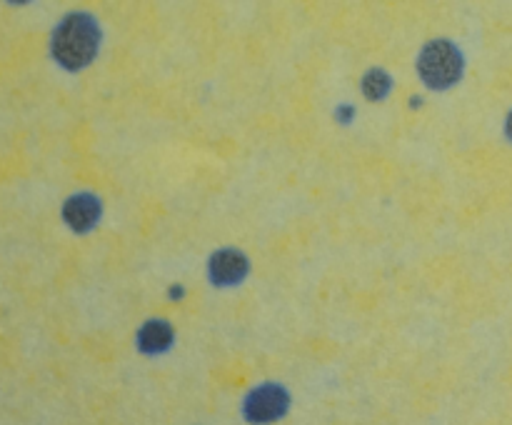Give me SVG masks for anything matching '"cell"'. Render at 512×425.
<instances>
[{
  "instance_id": "6da1fadb",
  "label": "cell",
  "mask_w": 512,
  "mask_h": 425,
  "mask_svg": "<svg viewBox=\"0 0 512 425\" xmlns=\"http://www.w3.org/2000/svg\"><path fill=\"white\" fill-rule=\"evenodd\" d=\"M100 43V28L88 13H73L55 28L53 58L63 68L80 70L95 58Z\"/></svg>"
},
{
  "instance_id": "7a4b0ae2",
  "label": "cell",
  "mask_w": 512,
  "mask_h": 425,
  "mask_svg": "<svg viewBox=\"0 0 512 425\" xmlns=\"http://www.w3.org/2000/svg\"><path fill=\"white\" fill-rule=\"evenodd\" d=\"M465 60L450 40H433L423 48L418 58V73L430 88L445 90L455 85L463 75Z\"/></svg>"
},
{
  "instance_id": "3957f363",
  "label": "cell",
  "mask_w": 512,
  "mask_h": 425,
  "mask_svg": "<svg viewBox=\"0 0 512 425\" xmlns=\"http://www.w3.org/2000/svg\"><path fill=\"white\" fill-rule=\"evenodd\" d=\"M288 393L280 385H260L245 400V418L250 423H273V420L283 418L288 410Z\"/></svg>"
},
{
  "instance_id": "277c9868",
  "label": "cell",
  "mask_w": 512,
  "mask_h": 425,
  "mask_svg": "<svg viewBox=\"0 0 512 425\" xmlns=\"http://www.w3.org/2000/svg\"><path fill=\"white\" fill-rule=\"evenodd\" d=\"M248 258L240 250L225 248L210 258V280L215 285H235L248 275Z\"/></svg>"
},
{
  "instance_id": "5b68a950",
  "label": "cell",
  "mask_w": 512,
  "mask_h": 425,
  "mask_svg": "<svg viewBox=\"0 0 512 425\" xmlns=\"http://www.w3.org/2000/svg\"><path fill=\"white\" fill-rule=\"evenodd\" d=\"M65 223L70 225L78 233H85V230L93 228L100 218V200L90 193H78L65 203L63 208Z\"/></svg>"
},
{
  "instance_id": "8992f818",
  "label": "cell",
  "mask_w": 512,
  "mask_h": 425,
  "mask_svg": "<svg viewBox=\"0 0 512 425\" xmlns=\"http://www.w3.org/2000/svg\"><path fill=\"white\" fill-rule=\"evenodd\" d=\"M173 343V328L165 320H148L138 333V345L145 353H158Z\"/></svg>"
},
{
  "instance_id": "52a82bcc",
  "label": "cell",
  "mask_w": 512,
  "mask_h": 425,
  "mask_svg": "<svg viewBox=\"0 0 512 425\" xmlns=\"http://www.w3.org/2000/svg\"><path fill=\"white\" fill-rule=\"evenodd\" d=\"M388 90H390V75L385 73V70L375 68V70H370L368 75H365L363 93H365V98H368V100L385 98V95H388Z\"/></svg>"
},
{
  "instance_id": "ba28073f",
  "label": "cell",
  "mask_w": 512,
  "mask_h": 425,
  "mask_svg": "<svg viewBox=\"0 0 512 425\" xmlns=\"http://www.w3.org/2000/svg\"><path fill=\"white\" fill-rule=\"evenodd\" d=\"M505 133H508V138L512 140V113L508 115V123H505Z\"/></svg>"
}]
</instances>
